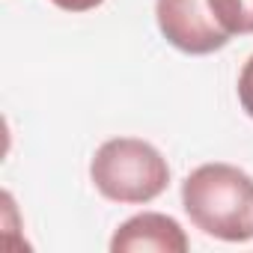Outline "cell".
Masks as SVG:
<instances>
[{
    "label": "cell",
    "instance_id": "cell-6",
    "mask_svg": "<svg viewBox=\"0 0 253 253\" xmlns=\"http://www.w3.org/2000/svg\"><path fill=\"white\" fill-rule=\"evenodd\" d=\"M238 101H241V110L253 119V54L247 57L238 75Z\"/></svg>",
    "mask_w": 253,
    "mask_h": 253
},
{
    "label": "cell",
    "instance_id": "cell-1",
    "mask_svg": "<svg viewBox=\"0 0 253 253\" xmlns=\"http://www.w3.org/2000/svg\"><path fill=\"white\" fill-rule=\"evenodd\" d=\"M182 209L206 235L244 244L253 238V176L223 161L200 164L182 182Z\"/></svg>",
    "mask_w": 253,
    "mask_h": 253
},
{
    "label": "cell",
    "instance_id": "cell-2",
    "mask_svg": "<svg viewBox=\"0 0 253 253\" xmlns=\"http://www.w3.org/2000/svg\"><path fill=\"white\" fill-rule=\"evenodd\" d=\"M89 179L110 203L143 206L167 191L170 164L149 140L113 137L95 149L89 161Z\"/></svg>",
    "mask_w": 253,
    "mask_h": 253
},
{
    "label": "cell",
    "instance_id": "cell-5",
    "mask_svg": "<svg viewBox=\"0 0 253 253\" xmlns=\"http://www.w3.org/2000/svg\"><path fill=\"white\" fill-rule=\"evenodd\" d=\"M209 9L229 36L253 33V0H209Z\"/></svg>",
    "mask_w": 253,
    "mask_h": 253
},
{
    "label": "cell",
    "instance_id": "cell-4",
    "mask_svg": "<svg viewBox=\"0 0 253 253\" xmlns=\"http://www.w3.org/2000/svg\"><path fill=\"white\" fill-rule=\"evenodd\" d=\"M191 247L182 223L161 211H143L128 217L110 238L113 253H185Z\"/></svg>",
    "mask_w": 253,
    "mask_h": 253
},
{
    "label": "cell",
    "instance_id": "cell-3",
    "mask_svg": "<svg viewBox=\"0 0 253 253\" xmlns=\"http://www.w3.org/2000/svg\"><path fill=\"white\" fill-rule=\"evenodd\" d=\"M155 21L161 36L182 54L206 57L232 39L211 15L209 0H155Z\"/></svg>",
    "mask_w": 253,
    "mask_h": 253
},
{
    "label": "cell",
    "instance_id": "cell-7",
    "mask_svg": "<svg viewBox=\"0 0 253 253\" xmlns=\"http://www.w3.org/2000/svg\"><path fill=\"white\" fill-rule=\"evenodd\" d=\"M51 3L63 12H89V9L101 6L104 0H51Z\"/></svg>",
    "mask_w": 253,
    "mask_h": 253
}]
</instances>
